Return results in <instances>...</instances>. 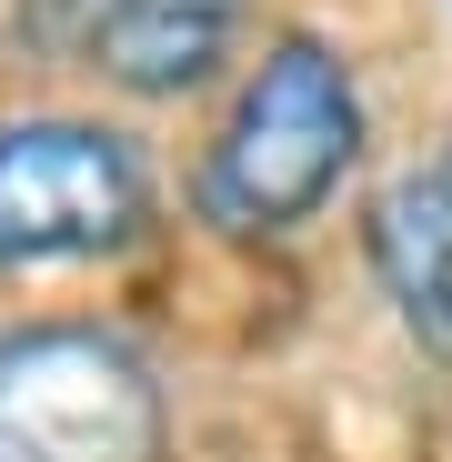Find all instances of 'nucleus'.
<instances>
[{
    "instance_id": "obj_1",
    "label": "nucleus",
    "mask_w": 452,
    "mask_h": 462,
    "mask_svg": "<svg viewBox=\"0 0 452 462\" xmlns=\"http://www.w3.org/2000/svg\"><path fill=\"white\" fill-rule=\"evenodd\" d=\"M362 151V91H352V60L312 31H281L262 51V70L242 81L232 121H221V141L201 151V221L242 231V242H262V231H301L352 171Z\"/></svg>"
},
{
    "instance_id": "obj_2",
    "label": "nucleus",
    "mask_w": 452,
    "mask_h": 462,
    "mask_svg": "<svg viewBox=\"0 0 452 462\" xmlns=\"http://www.w3.org/2000/svg\"><path fill=\"white\" fill-rule=\"evenodd\" d=\"M161 382L91 322L0 332V462H151Z\"/></svg>"
},
{
    "instance_id": "obj_3",
    "label": "nucleus",
    "mask_w": 452,
    "mask_h": 462,
    "mask_svg": "<svg viewBox=\"0 0 452 462\" xmlns=\"http://www.w3.org/2000/svg\"><path fill=\"white\" fill-rule=\"evenodd\" d=\"M151 221L141 151L101 121H11L0 131V262H101Z\"/></svg>"
},
{
    "instance_id": "obj_4",
    "label": "nucleus",
    "mask_w": 452,
    "mask_h": 462,
    "mask_svg": "<svg viewBox=\"0 0 452 462\" xmlns=\"http://www.w3.org/2000/svg\"><path fill=\"white\" fill-rule=\"evenodd\" d=\"M372 272H383L402 332L432 362H452V141L372 201Z\"/></svg>"
},
{
    "instance_id": "obj_5",
    "label": "nucleus",
    "mask_w": 452,
    "mask_h": 462,
    "mask_svg": "<svg viewBox=\"0 0 452 462\" xmlns=\"http://www.w3.org/2000/svg\"><path fill=\"white\" fill-rule=\"evenodd\" d=\"M242 11L252 0H91V60L131 101H181L242 41Z\"/></svg>"
}]
</instances>
